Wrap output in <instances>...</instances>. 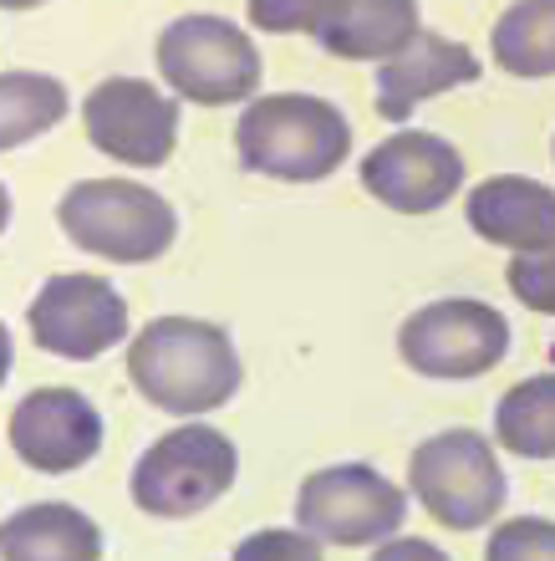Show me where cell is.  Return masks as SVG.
Wrapping results in <instances>:
<instances>
[{
  "mask_svg": "<svg viewBox=\"0 0 555 561\" xmlns=\"http://www.w3.org/2000/svg\"><path fill=\"white\" fill-rule=\"evenodd\" d=\"M128 378L153 409L199 419L240 393L245 368L224 327L199 317H159L128 342Z\"/></svg>",
  "mask_w": 555,
  "mask_h": 561,
  "instance_id": "cell-1",
  "label": "cell"
},
{
  "mask_svg": "<svg viewBox=\"0 0 555 561\" xmlns=\"http://www.w3.org/2000/svg\"><path fill=\"white\" fill-rule=\"evenodd\" d=\"M234 153L250 174L286 179V184H316L332 179L351 153V123L342 107L311 92H270L240 113L234 123Z\"/></svg>",
  "mask_w": 555,
  "mask_h": 561,
  "instance_id": "cell-2",
  "label": "cell"
},
{
  "mask_svg": "<svg viewBox=\"0 0 555 561\" xmlns=\"http://www.w3.org/2000/svg\"><path fill=\"white\" fill-rule=\"evenodd\" d=\"M57 220L77 251L103 255L117 266H148V261L169 255L178 236L174 205L132 179H77L61 194Z\"/></svg>",
  "mask_w": 555,
  "mask_h": 561,
  "instance_id": "cell-3",
  "label": "cell"
},
{
  "mask_svg": "<svg viewBox=\"0 0 555 561\" xmlns=\"http://www.w3.org/2000/svg\"><path fill=\"white\" fill-rule=\"evenodd\" d=\"M153 57H159V77L169 82L178 103H255L261 46L224 15H178V21H169Z\"/></svg>",
  "mask_w": 555,
  "mask_h": 561,
  "instance_id": "cell-4",
  "label": "cell"
},
{
  "mask_svg": "<svg viewBox=\"0 0 555 561\" xmlns=\"http://www.w3.org/2000/svg\"><path fill=\"white\" fill-rule=\"evenodd\" d=\"M408 485L428 516L449 531H479L505 511V465L474 428H443L408 455Z\"/></svg>",
  "mask_w": 555,
  "mask_h": 561,
  "instance_id": "cell-5",
  "label": "cell"
},
{
  "mask_svg": "<svg viewBox=\"0 0 555 561\" xmlns=\"http://www.w3.org/2000/svg\"><path fill=\"white\" fill-rule=\"evenodd\" d=\"M234 470H240V455L230 434L209 424L169 428L132 465V505L159 520L199 516L234 485Z\"/></svg>",
  "mask_w": 555,
  "mask_h": 561,
  "instance_id": "cell-6",
  "label": "cell"
},
{
  "mask_svg": "<svg viewBox=\"0 0 555 561\" xmlns=\"http://www.w3.org/2000/svg\"><path fill=\"white\" fill-rule=\"evenodd\" d=\"M397 353L424 378L464 383V378H484L489 368L505 363V353H510V322L489 301L443 296V301L418 307L408 322L397 327Z\"/></svg>",
  "mask_w": 555,
  "mask_h": 561,
  "instance_id": "cell-7",
  "label": "cell"
},
{
  "mask_svg": "<svg viewBox=\"0 0 555 561\" xmlns=\"http://www.w3.org/2000/svg\"><path fill=\"white\" fill-rule=\"evenodd\" d=\"M408 516V495L372 465H326L296 495V526L322 547H382Z\"/></svg>",
  "mask_w": 555,
  "mask_h": 561,
  "instance_id": "cell-8",
  "label": "cell"
},
{
  "mask_svg": "<svg viewBox=\"0 0 555 561\" xmlns=\"http://www.w3.org/2000/svg\"><path fill=\"white\" fill-rule=\"evenodd\" d=\"M26 327L42 353L88 363V357L113 353L117 342H128V301L117 296L113 280L67 271L31 296Z\"/></svg>",
  "mask_w": 555,
  "mask_h": 561,
  "instance_id": "cell-9",
  "label": "cell"
},
{
  "mask_svg": "<svg viewBox=\"0 0 555 561\" xmlns=\"http://www.w3.org/2000/svg\"><path fill=\"white\" fill-rule=\"evenodd\" d=\"M82 123L92 148L128 169H159L178 148V98L143 77H103L82 103Z\"/></svg>",
  "mask_w": 555,
  "mask_h": 561,
  "instance_id": "cell-10",
  "label": "cell"
},
{
  "mask_svg": "<svg viewBox=\"0 0 555 561\" xmlns=\"http://www.w3.org/2000/svg\"><path fill=\"white\" fill-rule=\"evenodd\" d=\"M362 190L397 215H433L464 190V153L439 134L397 128L362 159Z\"/></svg>",
  "mask_w": 555,
  "mask_h": 561,
  "instance_id": "cell-11",
  "label": "cell"
},
{
  "mask_svg": "<svg viewBox=\"0 0 555 561\" xmlns=\"http://www.w3.org/2000/svg\"><path fill=\"white\" fill-rule=\"evenodd\" d=\"M11 449L42 474H72L103 449V414L77 388H36L11 409Z\"/></svg>",
  "mask_w": 555,
  "mask_h": 561,
  "instance_id": "cell-12",
  "label": "cell"
},
{
  "mask_svg": "<svg viewBox=\"0 0 555 561\" xmlns=\"http://www.w3.org/2000/svg\"><path fill=\"white\" fill-rule=\"evenodd\" d=\"M469 230L510 255L555 245V190L525 174H495L474 184L464 199Z\"/></svg>",
  "mask_w": 555,
  "mask_h": 561,
  "instance_id": "cell-13",
  "label": "cell"
},
{
  "mask_svg": "<svg viewBox=\"0 0 555 561\" xmlns=\"http://www.w3.org/2000/svg\"><path fill=\"white\" fill-rule=\"evenodd\" d=\"M479 82V57L464 42H449L439 31H424L408 51L378 67V113L388 123L413 118V107L439 98V92Z\"/></svg>",
  "mask_w": 555,
  "mask_h": 561,
  "instance_id": "cell-14",
  "label": "cell"
},
{
  "mask_svg": "<svg viewBox=\"0 0 555 561\" xmlns=\"http://www.w3.org/2000/svg\"><path fill=\"white\" fill-rule=\"evenodd\" d=\"M5 561H103V531L88 511L61 501L21 505L0 531Z\"/></svg>",
  "mask_w": 555,
  "mask_h": 561,
  "instance_id": "cell-15",
  "label": "cell"
},
{
  "mask_svg": "<svg viewBox=\"0 0 555 561\" xmlns=\"http://www.w3.org/2000/svg\"><path fill=\"white\" fill-rule=\"evenodd\" d=\"M418 36V0H347V11L316 36V46L342 61H393Z\"/></svg>",
  "mask_w": 555,
  "mask_h": 561,
  "instance_id": "cell-16",
  "label": "cell"
},
{
  "mask_svg": "<svg viewBox=\"0 0 555 561\" xmlns=\"http://www.w3.org/2000/svg\"><path fill=\"white\" fill-rule=\"evenodd\" d=\"M489 46L510 77H525V82L555 77V0H514L495 21Z\"/></svg>",
  "mask_w": 555,
  "mask_h": 561,
  "instance_id": "cell-17",
  "label": "cell"
},
{
  "mask_svg": "<svg viewBox=\"0 0 555 561\" xmlns=\"http://www.w3.org/2000/svg\"><path fill=\"white\" fill-rule=\"evenodd\" d=\"M495 439L520 459H555V373H535L499 399Z\"/></svg>",
  "mask_w": 555,
  "mask_h": 561,
  "instance_id": "cell-18",
  "label": "cell"
},
{
  "mask_svg": "<svg viewBox=\"0 0 555 561\" xmlns=\"http://www.w3.org/2000/svg\"><path fill=\"white\" fill-rule=\"evenodd\" d=\"M67 118V88L42 72L0 77V148H21Z\"/></svg>",
  "mask_w": 555,
  "mask_h": 561,
  "instance_id": "cell-19",
  "label": "cell"
},
{
  "mask_svg": "<svg viewBox=\"0 0 555 561\" xmlns=\"http://www.w3.org/2000/svg\"><path fill=\"white\" fill-rule=\"evenodd\" d=\"M250 5V26L276 31V36H322L336 15L347 11V0H245Z\"/></svg>",
  "mask_w": 555,
  "mask_h": 561,
  "instance_id": "cell-20",
  "label": "cell"
},
{
  "mask_svg": "<svg viewBox=\"0 0 555 561\" xmlns=\"http://www.w3.org/2000/svg\"><path fill=\"white\" fill-rule=\"evenodd\" d=\"M484 561H555V520L514 516L505 526H495Z\"/></svg>",
  "mask_w": 555,
  "mask_h": 561,
  "instance_id": "cell-21",
  "label": "cell"
},
{
  "mask_svg": "<svg viewBox=\"0 0 555 561\" xmlns=\"http://www.w3.org/2000/svg\"><path fill=\"white\" fill-rule=\"evenodd\" d=\"M510 291L520 307L541 311V317H555V245L545 251H525V255H510Z\"/></svg>",
  "mask_w": 555,
  "mask_h": 561,
  "instance_id": "cell-22",
  "label": "cell"
},
{
  "mask_svg": "<svg viewBox=\"0 0 555 561\" xmlns=\"http://www.w3.org/2000/svg\"><path fill=\"white\" fill-rule=\"evenodd\" d=\"M230 561H322V541L301 526H270L234 547Z\"/></svg>",
  "mask_w": 555,
  "mask_h": 561,
  "instance_id": "cell-23",
  "label": "cell"
},
{
  "mask_svg": "<svg viewBox=\"0 0 555 561\" xmlns=\"http://www.w3.org/2000/svg\"><path fill=\"white\" fill-rule=\"evenodd\" d=\"M372 561H449V557L433 541H424V536H393V541H382L372 551Z\"/></svg>",
  "mask_w": 555,
  "mask_h": 561,
  "instance_id": "cell-24",
  "label": "cell"
},
{
  "mask_svg": "<svg viewBox=\"0 0 555 561\" xmlns=\"http://www.w3.org/2000/svg\"><path fill=\"white\" fill-rule=\"evenodd\" d=\"M5 11H31V5H42V0H0Z\"/></svg>",
  "mask_w": 555,
  "mask_h": 561,
  "instance_id": "cell-25",
  "label": "cell"
}]
</instances>
